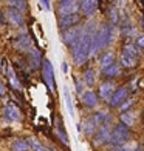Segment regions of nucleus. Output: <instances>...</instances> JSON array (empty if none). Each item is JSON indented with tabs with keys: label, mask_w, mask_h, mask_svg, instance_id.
<instances>
[{
	"label": "nucleus",
	"mask_w": 144,
	"mask_h": 151,
	"mask_svg": "<svg viewBox=\"0 0 144 151\" xmlns=\"http://www.w3.org/2000/svg\"><path fill=\"white\" fill-rule=\"evenodd\" d=\"M96 29H98V26H96L95 20H90L88 23H85L79 42L71 48V57H73V62H74L78 66L84 65L85 62L90 59L92 40H93V36H95Z\"/></svg>",
	"instance_id": "obj_1"
},
{
	"label": "nucleus",
	"mask_w": 144,
	"mask_h": 151,
	"mask_svg": "<svg viewBox=\"0 0 144 151\" xmlns=\"http://www.w3.org/2000/svg\"><path fill=\"white\" fill-rule=\"evenodd\" d=\"M130 137H132V133H130L129 127L124 125V123H118L112 129V136H110V142L108 143H112L113 147H121L130 140Z\"/></svg>",
	"instance_id": "obj_2"
},
{
	"label": "nucleus",
	"mask_w": 144,
	"mask_h": 151,
	"mask_svg": "<svg viewBox=\"0 0 144 151\" xmlns=\"http://www.w3.org/2000/svg\"><path fill=\"white\" fill-rule=\"evenodd\" d=\"M82 31H84V26H71V28H68L65 31H62V34H60V40H62V43L73 48L74 45H76L79 42V39L82 36Z\"/></svg>",
	"instance_id": "obj_3"
},
{
	"label": "nucleus",
	"mask_w": 144,
	"mask_h": 151,
	"mask_svg": "<svg viewBox=\"0 0 144 151\" xmlns=\"http://www.w3.org/2000/svg\"><path fill=\"white\" fill-rule=\"evenodd\" d=\"M112 119L110 120H107L104 125H101L99 129L96 131L95 137H93V145L95 147H102L104 143H108L110 142V136H112Z\"/></svg>",
	"instance_id": "obj_4"
},
{
	"label": "nucleus",
	"mask_w": 144,
	"mask_h": 151,
	"mask_svg": "<svg viewBox=\"0 0 144 151\" xmlns=\"http://www.w3.org/2000/svg\"><path fill=\"white\" fill-rule=\"evenodd\" d=\"M5 17H6V22H8L9 25L17 26V28L23 26V23H25L23 12L16 9V8H11V6H8V8L5 9Z\"/></svg>",
	"instance_id": "obj_5"
},
{
	"label": "nucleus",
	"mask_w": 144,
	"mask_h": 151,
	"mask_svg": "<svg viewBox=\"0 0 144 151\" xmlns=\"http://www.w3.org/2000/svg\"><path fill=\"white\" fill-rule=\"evenodd\" d=\"M42 68H44V79H45V83L48 86V90L51 93H56V83H54V71H53V65L50 60H44L42 63Z\"/></svg>",
	"instance_id": "obj_6"
},
{
	"label": "nucleus",
	"mask_w": 144,
	"mask_h": 151,
	"mask_svg": "<svg viewBox=\"0 0 144 151\" xmlns=\"http://www.w3.org/2000/svg\"><path fill=\"white\" fill-rule=\"evenodd\" d=\"M81 20V14L79 12H74V14H65V16H60L59 20H57V25L59 28L65 31L68 28H71V26H76Z\"/></svg>",
	"instance_id": "obj_7"
},
{
	"label": "nucleus",
	"mask_w": 144,
	"mask_h": 151,
	"mask_svg": "<svg viewBox=\"0 0 144 151\" xmlns=\"http://www.w3.org/2000/svg\"><path fill=\"white\" fill-rule=\"evenodd\" d=\"M129 96V88L127 86H119V88H116V91L113 93L112 96V99L108 100V105H110L112 108H119V105L124 102Z\"/></svg>",
	"instance_id": "obj_8"
},
{
	"label": "nucleus",
	"mask_w": 144,
	"mask_h": 151,
	"mask_svg": "<svg viewBox=\"0 0 144 151\" xmlns=\"http://www.w3.org/2000/svg\"><path fill=\"white\" fill-rule=\"evenodd\" d=\"M12 46H14L17 51H22V52H25V51L28 52L31 50V39H30L28 34H26L25 29H22V34H20V36L14 40Z\"/></svg>",
	"instance_id": "obj_9"
},
{
	"label": "nucleus",
	"mask_w": 144,
	"mask_h": 151,
	"mask_svg": "<svg viewBox=\"0 0 144 151\" xmlns=\"http://www.w3.org/2000/svg\"><path fill=\"white\" fill-rule=\"evenodd\" d=\"M115 91H116V85L113 83V82H110V80L102 82V83L99 85V97L104 102H107V104H108V100L112 99V96H113Z\"/></svg>",
	"instance_id": "obj_10"
},
{
	"label": "nucleus",
	"mask_w": 144,
	"mask_h": 151,
	"mask_svg": "<svg viewBox=\"0 0 144 151\" xmlns=\"http://www.w3.org/2000/svg\"><path fill=\"white\" fill-rule=\"evenodd\" d=\"M96 9H98V0H81V12L85 17L95 16Z\"/></svg>",
	"instance_id": "obj_11"
},
{
	"label": "nucleus",
	"mask_w": 144,
	"mask_h": 151,
	"mask_svg": "<svg viewBox=\"0 0 144 151\" xmlns=\"http://www.w3.org/2000/svg\"><path fill=\"white\" fill-rule=\"evenodd\" d=\"M3 116L5 119H8L9 122H19L20 119H22V114H20V109L16 106V105H6L5 109H3Z\"/></svg>",
	"instance_id": "obj_12"
},
{
	"label": "nucleus",
	"mask_w": 144,
	"mask_h": 151,
	"mask_svg": "<svg viewBox=\"0 0 144 151\" xmlns=\"http://www.w3.org/2000/svg\"><path fill=\"white\" fill-rule=\"evenodd\" d=\"M81 99H82V104H84L87 108H95L96 105H98V94H96L95 91L88 90V91H84L81 94Z\"/></svg>",
	"instance_id": "obj_13"
},
{
	"label": "nucleus",
	"mask_w": 144,
	"mask_h": 151,
	"mask_svg": "<svg viewBox=\"0 0 144 151\" xmlns=\"http://www.w3.org/2000/svg\"><path fill=\"white\" fill-rule=\"evenodd\" d=\"M81 128H82V131H84L87 136H95L96 131L99 129V125L96 123V120L93 119V116H92V117H88L84 123H82Z\"/></svg>",
	"instance_id": "obj_14"
},
{
	"label": "nucleus",
	"mask_w": 144,
	"mask_h": 151,
	"mask_svg": "<svg viewBox=\"0 0 144 151\" xmlns=\"http://www.w3.org/2000/svg\"><path fill=\"white\" fill-rule=\"evenodd\" d=\"M28 59H30V62H31V66H33V68H39L40 65L44 63L40 51H39V50H34V48H31V50L28 51Z\"/></svg>",
	"instance_id": "obj_15"
},
{
	"label": "nucleus",
	"mask_w": 144,
	"mask_h": 151,
	"mask_svg": "<svg viewBox=\"0 0 144 151\" xmlns=\"http://www.w3.org/2000/svg\"><path fill=\"white\" fill-rule=\"evenodd\" d=\"M11 150L12 151H30L31 145L28 139H16L11 143Z\"/></svg>",
	"instance_id": "obj_16"
},
{
	"label": "nucleus",
	"mask_w": 144,
	"mask_h": 151,
	"mask_svg": "<svg viewBox=\"0 0 144 151\" xmlns=\"http://www.w3.org/2000/svg\"><path fill=\"white\" fill-rule=\"evenodd\" d=\"M6 76H8V80H9V85L14 88L16 91H22V83L19 82V79H17V76H16V73H14V70L9 66L8 70H6Z\"/></svg>",
	"instance_id": "obj_17"
},
{
	"label": "nucleus",
	"mask_w": 144,
	"mask_h": 151,
	"mask_svg": "<svg viewBox=\"0 0 144 151\" xmlns=\"http://www.w3.org/2000/svg\"><path fill=\"white\" fill-rule=\"evenodd\" d=\"M121 74V66L116 63L113 65H110L108 68H105V70H102V76H104V77H107V79H113V77H118V76Z\"/></svg>",
	"instance_id": "obj_18"
},
{
	"label": "nucleus",
	"mask_w": 144,
	"mask_h": 151,
	"mask_svg": "<svg viewBox=\"0 0 144 151\" xmlns=\"http://www.w3.org/2000/svg\"><path fill=\"white\" fill-rule=\"evenodd\" d=\"M113 63H115V54H113L112 51H107L104 56L101 57V60H99V68H101V71L105 70V68H108V66L113 65Z\"/></svg>",
	"instance_id": "obj_19"
},
{
	"label": "nucleus",
	"mask_w": 144,
	"mask_h": 151,
	"mask_svg": "<svg viewBox=\"0 0 144 151\" xmlns=\"http://www.w3.org/2000/svg\"><path fill=\"white\" fill-rule=\"evenodd\" d=\"M82 82L85 83V86H93L96 83V73L93 68H88L87 71H84V74H82Z\"/></svg>",
	"instance_id": "obj_20"
},
{
	"label": "nucleus",
	"mask_w": 144,
	"mask_h": 151,
	"mask_svg": "<svg viewBox=\"0 0 144 151\" xmlns=\"http://www.w3.org/2000/svg\"><path fill=\"white\" fill-rule=\"evenodd\" d=\"M141 48L138 46V45H135V43H127L124 48H122V52L124 54H127V56H132V57H135V59H138L140 56H141Z\"/></svg>",
	"instance_id": "obj_21"
},
{
	"label": "nucleus",
	"mask_w": 144,
	"mask_h": 151,
	"mask_svg": "<svg viewBox=\"0 0 144 151\" xmlns=\"http://www.w3.org/2000/svg\"><path fill=\"white\" fill-rule=\"evenodd\" d=\"M119 63H121V66H124V68H135L136 63H138V59H135L132 56H127V54L122 52L121 59H119Z\"/></svg>",
	"instance_id": "obj_22"
},
{
	"label": "nucleus",
	"mask_w": 144,
	"mask_h": 151,
	"mask_svg": "<svg viewBox=\"0 0 144 151\" xmlns=\"http://www.w3.org/2000/svg\"><path fill=\"white\" fill-rule=\"evenodd\" d=\"M93 119L96 120V123L101 127V125H104V123L107 122V120H110L112 117H110V114H108L107 111H104V109H101V111H96L95 114H93Z\"/></svg>",
	"instance_id": "obj_23"
},
{
	"label": "nucleus",
	"mask_w": 144,
	"mask_h": 151,
	"mask_svg": "<svg viewBox=\"0 0 144 151\" xmlns=\"http://www.w3.org/2000/svg\"><path fill=\"white\" fill-rule=\"evenodd\" d=\"M119 119H121V123H124V125H127L129 128L135 125V114H133L132 111H126V113H121Z\"/></svg>",
	"instance_id": "obj_24"
},
{
	"label": "nucleus",
	"mask_w": 144,
	"mask_h": 151,
	"mask_svg": "<svg viewBox=\"0 0 144 151\" xmlns=\"http://www.w3.org/2000/svg\"><path fill=\"white\" fill-rule=\"evenodd\" d=\"M6 5L11 6V8H16L19 11H22V12H25L26 8H28L26 0H6Z\"/></svg>",
	"instance_id": "obj_25"
},
{
	"label": "nucleus",
	"mask_w": 144,
	"mask_h": 151,
	"mask_svg": "<svg viewBox=\"0 0 144 151\" xmlns=\"http://www.w3.org/2000/svg\"><path fill=\"white\" fill-rule=\"evenodd\" d=\"M56 133H57V137H59V140L64 143V145H68L70 143V140H68V136L65 133V129H64V123L62 122H57V127H56Z\"/></svg>",
	"instance_id": "obj_26"
},
{
	"label": "nucleus",
	"mask_w": 144,
	"mask_h": 151,
	"mask_svg": "<svg viewBox=\"0 0 144 151\" xmlns=\"http://www.w3.org/2000/svg\"><path fill=\"white\" fill-rule=\"evenodd\" d=\"M64 96H65V104H67V108H68V113H70L71 117H74V108H73L71 96H70V91H68L67 86H64Z\"/></svg>",
	"instance_id": "obj_27"
},
{
	"label": "nucleus",
	"mask_w": 144,
	"mask_h": 151,
	"mask_svg": "<svg viewBox=\"0 0 144 151\" xmlns=\"http://www.w3.org/2000/svg\"><path fill=\"white\" fill-rule=\"evenodd\" d=\"M30 145H31V150L33 151H47V148H44V145L40 143L39 140H36L34 137H30Z\"/></svg>",
	"instance_id": "obj_28"
},
{
	"label": "nucleus",
	"mask_w": 144,
	"mask_h": 151,
	"mask_svg": "<svg viewBox=\"0 0 144 151\" xmlns=\"http://www.w3.org/2000/svg\"><path fill=\"white\" fill-rule=\"evenodd\" d=\"M133 105V99H126L122 104L119 105V111L121 113H126V111H129V108Z\"/></svg>",
	"instance_id": "obj_29"
},
{
	"label": "nucleus",
	"mask_w": 144,
	"mask_h": 151,
	"mask_svg": "<svg viewBox=\"0 0 144 151\" xmlns=\"http://www.w3.org/2000/svg\"><path fill=\"white\" fill-rule=\"evenodd\" d=\"M108 19H110V23H112V25L118 23L119 17H118V11H116V8H112V9H110V12H108Z\"/></svg>",
	"instance_id": "obj_30"
},
{
	"label": "nucleus",
	"mask_w": 144,
	"mask_h": 151,
	"mask_svg": "<svg viewBox=\"0 0 144 151\" xmlns=\"http://www.w3.org/2000/svg\"><path fill=\"white\" fill-rule=\"evenodd\" d=\"M135 32V28L133 26H124V28H122V34H124V36H132V34Z\"/></svg>",
	"instance_id": "obj_31"
},
{
	"label": "nucleus",
	"mask_w": 144,
	"mask_h": 151,
	"mask_svg": "<svg viewBox=\"0 0 144 151\" xmlns=\"http://www.w3.org/2000/svg\"><path fill=\"white\" fill-rule=\"evenodd\" d=\"M40 5H42V8H44V9H47V11H50V8H51L50 0H40Z\"/></svg>",
	"instance_id": "obj_32"
},
{
	"label": "nucleus",
	"mask_w": 144,
	"mask_h": 151,
	"mask_svg": "<svg viewBox=\"0 0 144 151\" xmlns=\"http://www.w3.org/2000/svg\"><path fill=\"white\" fill-rule=\"evenodd\" d=\"M136 45H138L141 50H144V36H141V37L136 39Z\"/></svg>",
	"instance_id": "obj_33"
},
{
	"label": "nucleus",
	"mask_w": 144,
	"mask_h": 151,
	"mask_svg": "<svg viewBox=\"0 0 144 151\" xmlns=\"http://www.w3.org/2000/svg\"><path fill=\"white\" fill-rule=\"evenodd\" d=\"M5 94H6V88L3 85V82L0 80V96H5Z\"/></svg>",
	"instance_id": "obj_34"
},
{
	"label": "nucleus",
	"mask_w": 144,
	"mask_h": 151,
	"mask_svg": "<svg viewBox=\"0 0 144 151\" xmlns=\"http://www.w3.org/2000/svg\"><path fill=\"white\" fill-rule=\"evenodd\" d=\"M5 22H6L5 12H2V11H0V26H2V25H5Z\"/></svg>",
	"instance_id": "obj_35"
},
{
	"label": "nucleus",
	"mask_w": 144,
	"mask_h": 151,
	"mask_svg": "<svg viewBox=\"0 0 144 151\" xmlns=\"http://www.w3.org/2000/svg\"><path fill=\"white\" fill-rule=\"evenodd\" d=\"M62 71H64V73H67V71H68V66H67L65 62H62Z\"/></svg>",
	"instance_id": "obj_36"
},
{
	"label": "nucleus",
	"mask_w": 144,
	"mask_h": 151,
	"mask_svg": "<svg viewBox=\"0 0 144 151\" xmlns=\"http://www.w3.org/2000/svg\"><path fill=\"white\" fill-rule=\"evenodd\" d=\"M108 151H122V150H121V147H115V148H112V150H108Z\"/></svg>",
	"instance_id": "obj_37"
},
{
	"label": "nucleus",
	"mask_w": 144,
	"mask_h": 151,
	"mask_svg": "<svg viewBox=\"0 0 144 151\" xmlns=\"http://www.w3.org/2000/svg\"><path fill=\"white\" fill-rule=\"evenodd\" d=\"M47 151H56V150H53V148H47Z\"/></svg>",
	"instance_id": "obj_38"
},
{
	"label": "nucleus",
	"mask_w": 144,
	"mask_h": 151,
	"mask_svg": "<svg viewBox=\"0 0 144 151\" xmlns=\"http://www.w3.org/2000/svg\"><path fill=\"white\" fill-rule=\"evenodd\" d=\"M136 151H141V148H138V150H136Z\"/></svg>",
	"instance_id": "obj_39"
},
{
	"label": "nucleus",
	"mask_w": 144,
	"mask_h": 151,
	"mask_svg": "<svg viewBox=\"0 0 144 151\" xmlns=\"http://www.w3.org/2000/svg\"><path fill=\"white\" fill-rule=\"evenodd\" d=\"M143 120H144V117H143Z\"/></svg>",
	"instance_id": "obj_40"
},
{
	"label": "nucleus",
	"mask_w": 144,
	"mask_h": 151,
	"mask_svg": "<svg viewBox=\"0 0 144 151\" xmlns=\"http://www.w3.org/2000/svg\"><path fill=\"white\" fill-rule=\"evenodd\" d=\"M5 2H6V0H5Z\"/></svg>",
	"instance_id": "obj_41"
}]
</instances>
